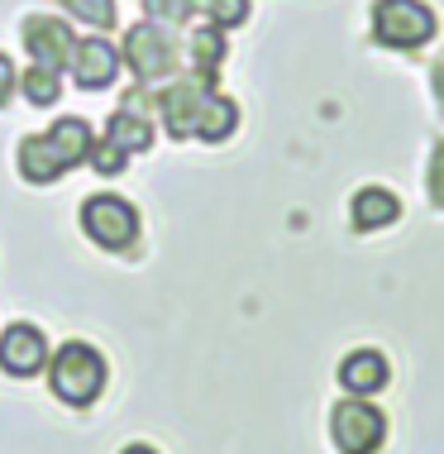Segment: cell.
Masks as SVG:
<instances>
[{"instance_id":"9","label":"cell","mask_w":444,"mask_h":454,"mask_svg":"<svg viewBox=\"0 0 444 454\" xmlns=\"http://www.w3.org/2000/svg\"><path fill=\"white\" fill-rule=\"evenodd\" d=\"M43 359H48V345L34 325H10L5 335H0V368H5V373L29 378L43 368Z\"/></svg>"},{"instance_id":"4","label":"cell","mask_w":444,"mask_h":454,"mask_svg":"<svg viewBox=\"0 0 444 454\" xmlns=\"http://www.w3.org/2000/svg\"><path fill=\"white\" fill-rule=\"evenodd\" d=\"M82 230L101 244V249H129L134 235H139V215H134V206L120 201V196H91V201L82 206Z\"/></svg>"},{"instance_id":"14","label":"cell","mask_w":444,"mask_h":454,"mask_svg":"<svg viewBox=\"0 0 444 454\" xmlns=\"http://www.w3.org/2000/svg\"><path fill=\"white\" fill-rule=\"evenodd\" d=\"M105 144H115L120 153H144L148 144H153V129H148L144 115H134V110H115L105 125Z\"/></svg>"},{"instance_id":"18","label":"cell","mask_w":444,"mask_h":454,"mask_svg":"<svg viewBox=\"0 0 444 454\" xmlns=\"http://www.w3.org/2000/svg\"><path fill=\"white\" fill-rule=\"evenodd\" d=\"M67 10L82 24H96V29H110V24H115V0H67Z\"/></svg>"},{"instance_id":"21","label":"cell","mask_w":444,"mask_h":454,"mask_svg":"<svg viewBox=\"0 0 444 454\" xmlns=\"http://www.w3.org/2000/svg\"><path fill=\"white\" fill-rule=\"evenodd\" d=\"M144 5L153 20H187L196 5H206V0H144Z\"/></svg>"},{"instance_id":"24","label":"cell","mask_w":444,"mask_h":454,"mask_svg":"<svg viewBox=\"0 0 444 454\" xmlns=\"http://www.w3.org/2000/svg\"><path fill=\"white\" fill-rule=\"evenodd\" d=\"M435 96L444 101V58H440V67H435Z\"/></svg>"},{"instance_id":"20","label":"cell","mask_w":444,"mask_h":454,"mask_svg":"<svg viewBox=\"0 0 444 454\" xmlns=\"http://www.w3.org/2000/svg\"><path fill=\"white\" fill-rule=\"evenodd\" d=\"M86 163H91L101 177H115V173H125V163H129V158L120 153L115 144H101V149H91V158H86Z\"/></svg>"},{"instance_id":"12","label":"cell","mask_w":444,"mask_h":454,"mask_svg":"<svg viewBox=\"0 0 444 454\" xmlns=\"http://www.w3.org/2000/svg\"><path fill=\"white\" fill-rule=\"evenodd\" d=\"M349 215H354V230H387L392 220L401 215V201L387 187H363L359 196H354Z\"/></svg>"},{"instance_id":"17","label":"cell","mask_w":444,"mask_h":454,"mask_svg":"<svg viewBox=\"0 0 444 454\" xmlns=\"http://www.w3.org/2000/svg\"><path fill=\"white\" fill-rule=\"evenodd\" d=\"M19 87H24V96H29V106H53L58 101V72H48V67H29L19 77Z\"/></svg>"},{"instance_id":"23","label":"cell","mask_w":444,"mask_h":454,"mask_svg":"<svg viewBox=\"0 0 444 454\" xmlns=\"http://www.w3.org/2000/svg\"><path fill=\"white\" fill-rule=\"evenodd\" d=\"M15 87H19V72H15V63H10L5 53H0V110L10 106V96H15Z\"/></svg>"},{"instance_id":"15","label":"cell","mask_w":444,"mask_h":454,"mask_svg":"<svg viewBox=\"0 0 444 454\" xmlns=\"http://www.w3.org/2000/svg\"><path fill=\"white\" fill-rule=\"evenodd\" d=\"M234 125H239V110H234V101L211 91V101L201 106V120H196V134H201L206 144H220V139H230V134H234Z\"/></svg>"},{"instance_id":"7","label":"cell","mask_w":444,"mask_h":454,"mask_svg":"<svg viewBox=\"0 0 444 454\" xmlns=\"http://www.w3.org/2000/svg\"><path fill=\"white\" fill-rule=\"evenodd\" d=\"M72 77H77V87L86 91H101L115 82V72H120V53H115V43L110 39H82V43H72Z\"/></svg>"},{"instance_id":"5","label":"cell","mask_w":444,"mask_h":454,"mask_svg":"<svg viewBox=\"0 0 444 454\" xmlns=\"http://www.w3.org/2000/svg\"><path fill=\"white\" fill-rule=\"evenodd\" d=\"M211 87L215 77H206V72H196V77H182L172 82V87L163 91V115H167V134L172 139H191L196 134V120H201V106L211 101Z\"/></svg>"},{"instance_id":"8","label":"cell","mask_w":444,"mask_h":454,"mask_svg":"<svg viewBox=\"0 0 444 454\" xmlns=\"http://www.w3.org/2000/svg\"><path fill=\"white\" fill-rule=\"evenodd\" d=\"M24 48H29L34 67H48L58 72L72 58V29L63 20H48V15H34L24 24Z\"/></svg>"},{"instance_id":"16","label":"cell","mask_w":444,"mask_h":454,"mask_svg":"<svg viewBox=\"0 0 444 454\" xmlns=\"http://www.w3.org/2000/svg\"><path fill=\"white\" fill-rule=\"evenodd\" d=\"M220 58H225V34L215 29V24H206V29H196L191 34V63H196V72H211L220 67Z\"/></svg>"},{"instance_id":"6","label":"cell","mask_w":444,"mask_h":454,"mask_svg":"<svg viewBox=\"0 0 444 454\" xmlns=\"http://www.w3.org/2000/svg\"><path fill=\"white\" fill-rule=\"evenodd\" d=\"M125 63L139 72L144 82H158L172 72V63H177V48H172V39L158 24H134L125 34Z\"/></svg>"},{"instance_id":"19","label":"cell","mask_w":444,"mask_h":454,"mask_svg":"<svg viewBox=\"0 0 444 454\" xmlns=\"http://www.w3.org/2000/svg\"><path fill=\"white\" fill-rule=\"evenodd\" d=\"M206 15L215 29H234V24L249 20V0H206Z\"/></svg>"},{"instance_id":"2","label":"cell","mask_w":444,"mask_h":454,"mask_svg":"<svg viewBox=\"0 0 444 454\" xmlns=\"http://www.w3.org/2000/svg\"><path fill=\"white\" fill-rule=\"evenodd\" d=\"M373 39L387 48H421L435 39V10L425 0H378L373 5Z\"/></svg>"},{"instance_id":"10","label":"cell","mask_w":444,"mask_h":454,"mask_svg":"<svg viewBox=\"0 0 444 454\" xmlns=\"http://www.w3.org/2000/svg\"><path fill=\"white\" fill-rule=\"evenodd\" d=\"M387 378H392V368L378 349H354L349 359L339 364V387L349 392V397H373V392L387 387Z\"/></svg>"},{"instance_id":"3","label":"cell","mask_w":444,"mask_h":454,"mask_svg":"<svg viewBox=\"0 0 444 454\" xmlns=\"http://www.w3.org/2000/svg\"><path fill=\"white\" fill-rule=\"evenodd\" d=\"M330 435H335L339 454H378L382 440H387V416L368 397H344L330 411Z\"/></svg>"},{"instance_id":"13","label":"cell","mask_w":444,"mask_h":454,"mask_svg":"<svg viewBox=\"0 0 444 454\" xmlns=\"http://www.w3.org/2000/svg\"><path fill=\"white\" fill-rule=\"evenodd\" d=\"M19 173L34 182V187H48V182L63 177V163H58L53 144H48V134H29V139L19 144Z\"/></svg>"},{"instance_id":"25","label":"cell","mask_w":444,"mask_h":454,"mask_svg":"<svg viewBox=\"0 0 444 454\" xmlns=\"http://www.w3.org/2000/svg\"><path fill=\"white\" fill-rule=\"evenodd\" d=\"M125 454H158V450H148V445H129Z\"/></svg>"},{"instance_id":"22","label":"cell","mask_w":444,"mask_h":454,"mask_svg":"<svg viewBox=\"0 0 444 454\" xmlns=\"http://www.w3.org/2000/svg\"><path fill=\"white\" fill-rule=\"evenodd\" d=\"M430 201L444 206V144L435 149V158H430Z\"/></svg>"},{"instance_id":"1","label":"cell","mask_w":444,"mask_h":454,"mask_svg":"<svg viewBox=\"0 0 444 454\" xmlns=\"http://www.w3.org/2000/svg\"><path fill=\"white\" fill-rule=\"evenodd\" d=\"M48 383H53L58 402H67V407H91V402L101 397V387H105V364L91 345H63L58 359H53Z\"/></svg>"},{"instance_id":"11","label":"cell","mask_w":444,"mask_h":454,"mask_svg":"<svg viewBox=\"0 0 444 454\" xmlns=\"http://www.w3.org/2000/svg\"><path fill=\"white\" fill-rule=\"evenodd\" d=\"M48 144H53V153H58V163H63V173L67 168H77L91 158V125L77 115H63L53 129H48Z\"/></svg>"}]
</instances>
